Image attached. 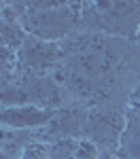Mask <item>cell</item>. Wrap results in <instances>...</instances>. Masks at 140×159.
<instances>
[{"instance_id":"obj_4","label":"cell","mask_w":140,"mask_h":159,"mask_svg":"<svg viewBox=\"0 0 140 159\" xmlns=\"http://www.w3.org/2000/svg\"><path fill=\"white\" fill-rule=\"evenodd\" d=\"M21 159H49V148H45L43 144H36V142H30L25 147Z\"/></svg>"},{"instance_id":"obj_5","label":"cell","mask_w":140,"mask_h":159,"mask_svg":"<svg viewBox=\"0 0 140 159\" xmlns=\"http://www.w3.org/2000/svg\"><path fill=\"white\" fill-rule=\"evenodd\" d=\"M76 159H96V147L91 142H79Z\"/></svg>"},{"instance_id":"obj_7","label":"cell","mask_w":140,"mask_h":159,"mask_svg":"<svg viewBox=\"0 0 140 159\" xmlns=\"http://www.w3.org/2000/svg\"><path fill=\"white\" fill-rule=\"evenodd\" d=\"M132 108H134V110H140V87L134 91V96H132Z\"/></svg>"},{"instance_id":"obj_6","label":"cell","mask_w":140,"mask_h":159,"mask_svg":"<svg viewBox=\"0 0 140 159\" xmlns=\"http://www.w3.org/2000/svg\"><path fill=\"white\" fill-rule=\"evenodd\" d=\"M11 60H13V55L4 49V47H0V70H2V68H7V66L11 64Z\"/></svg>"},{"instance_id":"obj_2","label":"cell","mask_w":140,"mask_h":159,"mask_svg":"<svg viewBox=\"0 0 140 159\" xmlns=\"http://www.w3.org/2000/svg\"><path fill=\"white\" fill-rule=\"evenodd\" d=\"M121 148L127 159H140V110H132L127 119Z\"/></svg>"},{"instance_id":"obj_1","label":"cell","mask_w":140,"mask_h":159,"mask_svg":"<svg viewBox=\"0 0 140 159\" xmlns=\"http://www.w3.org/2000/svg\"><path fill=\"white\" fill-rule=\"evenodd\" d=\"M55 115L49 108H38L32 104H17V106H0V125L9 129H28L51 123Z\"/></svg>"},{"instance_id":"obj_8","label":"cell","mask_w":140,"mask_h":159,"mask_svg":"<svg viewBox=\"0 0 140 159\" xmlns=\"http://www.w3.org/2000/svg\"><path fill=\"white\" fill-rule=\"evenodd\" d=\"M0 159H11V157H9V155H7V153H4V151L0 148Z\"/></svg>"},{"instance_id":"obj_3","label":"cell","mask_w":140,"mask_h":159,"mask_svg":"<svg viewBox=\"0 0 140 159\" xmlns=\"http://www.w3.org/2000/svg\"><path fill=\"white\" fill-rule=\"evenodd\" d=\"M79 142L70 138H60L55 144L49 147V159H76Z\"/></svg>"}]
</instances>
